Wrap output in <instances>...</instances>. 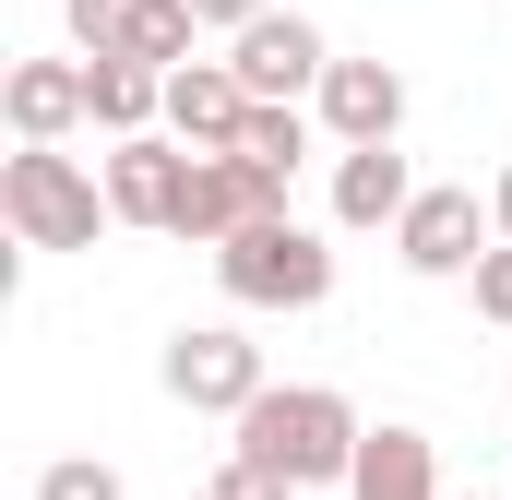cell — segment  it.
<instances>
[{"label": "cell", "instance_id": "obj_22", "mask_svg": "<svg viewBox=\"0 0 512 500\" xmlns=\"http://www.w3.org/2000/svg\"><path fill=\"white\" fill-rule=\"evenodd\" d=\"M477 500H489V489H477Z\"/></svg>", "mask_w": 512, "mask_h": 500}, {"label": "cell", "instance_id": "obj_10", "mask_svg": "<svg viewBox=\"0 0 512 500\" xmlns=\"http://www.w3.org/2000/svg\"><path fill=\"white\" fill-rule=\"evenodd\" d=\"M167 131H179L191 155H227V143L251 131V84H239V60H179V72H167Z\"/></svg>", "mask_w": 512, "mask_h": 500}, {"label": "cell", "instance_id": "obj_11", "mask_svg": "<svg viewBox=\"0 0 512 500\" xmlns=\"http://www.w3.org/2000/svg\"><path fill=\"white\" fill-rule=\"evenodd\" d=\"M310 108H322L334 143H393V131H405V72H393V60H334V72L310 84Z\"/></svg>", "mask_w": 512, "mask_h": 500}, {"label": "cell", "instance_id": "obj_5", "mask_svg": "<svg viewBox=\"0 0 512 500\" xmlns=\"http://www.w3.org/2000/svg\"><path fill=\"white\" fill-rule=\"evenodd\" d=\"M191 36H203L191 0H72V48L84 60H155V72H179Z\"/></svg>", "mask_w": 512, "mask_h": 500}, {"label": "cell", "instance_id": "obj_2", "mask_svg": "<svg viewBox=\"0 0 512 500\" xmlns=\"http://www.w3.org/2000/svg\"><path fill=\"white\" fill-rule=\"evenodd\" d=\"M0 227L24 250H96V227H120L108 167H84V155H60V143H12V155H0Z\"/></svg>", "mask_w": 512, "mask_h": 500}, {"label": "cell", "instance_id": "obj_6", "mask_svg": "<svg viewBox=\"0 0 512 500\" xmlns=\"http://www.w3.org/2000/svg\"><path fill=\"white\" fill-rule=\"evenodd\" d=\"M108 203H120V227H155V239H179V203H191V143L155 120V131H120L108 143Z\"/></svg>", "mask_w": 512, "mask_h": 500}, {"label": "cell", "instance_id": "obj_8", "mask_svg": "<svg viewBox=\"0 0 512 500\" xmlns=\"http://www.w3.org/2000/svg\"><path fill=\"white\" fill-rule=\"evenodd\" d=\"M274 203H286V179H274L262 155H239V143H227V155H191V203H179V239H191V250H215V239H239L251 215H274Z\"/></svg>", "mask_w": 512, "mask_h": 500}, {"label": "cell", "instance_id": "obj_16", "mask_svg": "<svg viewBox=\"0 0 512 500\" xmlns=\"http://www.w3.org/2000/svg\"><path fill=\"white\" fill-rule=\"evenodd\" d=\"M310 131H322V108H298V96H251V131H239V155H262L274 179H298Z\"/></svg>", "mask_w": 512, "mask_h": 500}, {"label": "cell", "instance_id": "obj_19", "mask_svg": "<svg viewBox=\"0 0 512 500\" xmlns=\"http://www.w3.org/2000/svg\"><path fill=\"white\" fill-rule=\"evenodd\" d=\"M465 286H477V322H501V334H512V239L477 250V274H465Z\"/></svg>", "mask_w": 512, "mask_h": 500}, {"label": "cell", "instance_id": "obj_21", "mask_svg": "<svg viewBox=\"0 0 512 500\" xmlns=\"http://www.w3.org/2000/svg\"><path fill=\"white\" fill-rule=\"evenodd\" d=\"M489 215H501V239H512V155H501V179H489Z\"/></svg>", "mask_w": 512, "mask_h": 500}, {"label": "cell", "instance_id": "obj_12", "mask_svg": "<svg viewBox=\"0 0 512 500\" xmlns=\"http://www.w3.org/2000/svg\"><path fill=\"white\" fill-rule=\"evenodd\" d=\"M346 500H453V489H441V453H429V429L382 417V429L358 441V465H346Z\"/></svg>", "mask_w": 512, "mask_h": 500}, {"label": "cell", "instance_id": "obj_20", "mask_svg": "<svg viewBox=\"0 0 512 500\" xmlns=\"http://www.w3.org/2000/svg\"><path fill=\"white\" fill-rule=\"evenodd\" d=\"M191 12H203V24H227V36H239V24H251V12H274V0H191Z\"/></svg>", "mask_w": 512, "mask_h": 500}, {"label": "cell", "instance_id": "obj_7", "mask_svg": "<svg viewBox=\"0 0 512 500\" xmlns=\"http://www.w3.org/2000/svg\"><path fill=\"white\" fill-rule=\"evenodd\" d=\"M167 393H179L191 417H239L262 393V346L239 322H191V334H167Z\"/></svg>", "mask_w": 512, "mask_h": 500}, {"label": "cell", "instance_id": "obj_18", "mask_svg": "<svg viewBox=\"0 0 512 500\" xmlns=\"http://www.w3.org/2000/svg\"><path fill=\"white\" fill-rule=\"evenodd\" d=\"M203 500H310V489H298V477H274V465H251V453H227Z\"/></svg>", "mask_w": 512, "mask_h": 500}, {"label": "cell", "instance_id": "obj_3", "mask_svg": "<svg viewBox=\"0 0 512 500\" xmlns=\"http://www.w3.org/2000/svg\"><path fill=\"white\" fill-rule=\"evenodd\" d=\"M215 286H227L239 310H322V298H334V250L274 203V215H251L239 239H215Z\"/></svg>", "mask_w": 512, "mask_h": 500}, {"label": "cell", "instance_id": "obj_14", "mask_svg": "<svg viewBox=\"0 0 512 500\" xmlns=\"http://www.w3.org/2000/svg\"><path fill=\"white\" fill-rule=\"evenodd\" d=\"M0 108H12V143H60L84 120V60H12Z\"/></svg>", "mask_w": 512, "mask_h": 500}, {"label": "cell", "instance_id": "obj_13", "mask_svg": "<svg viewBox=\"0 0 512 500\" xmlns=\"http://www.w3.org/2000/svg\"><path fill=\"white\" fill-rule=\"evenodd\" d=\"M405 203H417V167H405L393 143H334V227L370 239V227H393Z\"/></svg>", "mask_w": 512, "mask_h": 500}, {"label": "cell", "instance_id": "obj_15", "mask_svg": "<svg viewBox=\"0 0 512 500\" xmlns=\"http://www.w3.org/2000/svg\"><path fill=\"white\" fill-rule=\"evenodd\" d=\"M84 120L108 131V143L120 131H155L167 120V72L155 60H84Z\"/></svg>", "mask_w": 512, "mask_h": 500}, {"label": "cell", "instance_id": "obj_9", "mask_svg": "<svg viewBox=\"0 0 512 500\" xmlns=\"http://www.w3.org/2000/svg\"><path fill=\"white\" fill-rule=\"evenodd\" d=\"M227 60H239V84H251V96H310V84L334 72V48H322V24H310V12H251V24L227 36Z\"/></svg>", "mask_w": 512, "mask_h": 500}, {"label": "cell", "instance_id": "obj_1", "mask_svg": "<svg viewBox=\"0 0 512 500\" xmlns=\"http://www.w3.org/2000/svg\"><path fill=\"white\" fill-rule=\"evenodd\" d=\"M227 429H239L251 465L298 477V489H346V465H358V441H370V417H358L334 381H262Z\"/></svg>", "mask_w": 512, "mask_h": 500}, {"label": "cell", "instance_id": "obj_17", "mask_svg": "<svg viewBox=\"0 0 512 500\" xmlns=\"http://www.w3.org/2000/svg\"><path fill=\"white\" fill-rule=\"evenodd\" d=\"M36 500H131V489H120V465H96V453H60V465L36 477Z\"/></svg>", "mask_w": 512, "mask_h": 500}, {"label": "cell", "instance_id": "obj_4", "mask_svg": "<svg viewBox=\"0 0 512 500\" xmlns=\"http://www.w3.org/2000/svg\"><path fill=\"white\" fill-rule=\"evenodd\" d=\"M489 239H501V215H489L477 191H417V203L393 215V262H405V274H429V286H465Z\"/></svg>", "mask_w": 512, "mask_h": 500}]
</instances>
